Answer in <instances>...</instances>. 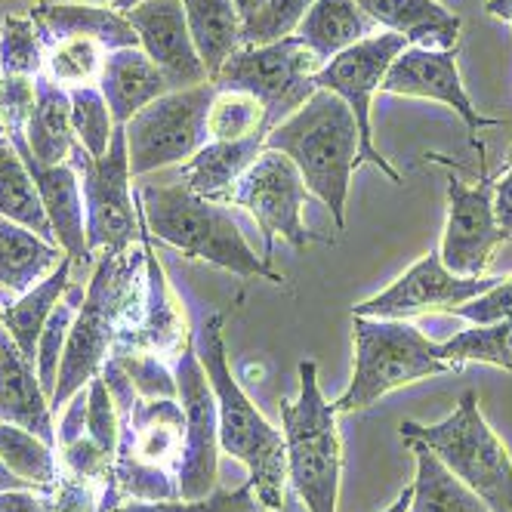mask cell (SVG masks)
<instances>
[{
	"label": "cell",
	"mask_w": 512,
	"mask_h": 512,
	"mask_svg": "<svg viewBox=\"0 0 512 512\" xmlns=\"http://www.w3.org/2000/svg\"><path fill=\"white\" fill-rule=\"evenodd\" d=\"M182 10H186V22L207 68V78L213 81L223 62L244 47V16L238 13L235 0H182Z\"/></svg>",
	"instance_id": "29"
},
{
	"label": "cell",
	"mask_w": 512,
	"mask_h": 512,
	"mask_svg": "<svg viewBox=\"0 0 512 512\" xmlns=\"http://www.w3.org/2000/svg\"><path fill=\"white\" fill-rule=\"evenodd\" d=\"M99 374L115 395L121 420L112 482L102 494L99 512L121 500H179V466L186 448L179 398L136 395L115 358H108Z\"/></svg>",
	"instance_id": "2"
},
{
	"label": "cell",
	"mask_w": 512,
	"mask_h": 512,
	"mask_svg": "<svg viewBox=\"0 0 512 512\" xmlns=\"http://www.w3.org/2000/svg\"><path fill=\"white\" fill-rule=\"evenodd\" d=\"M0 460L7 469L28 485V488H53L59 479V457L56 448L41 442L38 435H31L22 426L0 423Z\"/></svg>",
	"instance_id": "33"
},
{
	"label": "cell",
	"mask_w": 512,
	"mask_h": 512,
	"mask_svg": "<svg viewBox=\"0 0 512 512\" xmlns=\"http://www.w3.org/2000/svg\"><path fill=\"white\" fill-rule=\"evenodd\" d=\"M266 145V136L256 133L247 139H235V142H216L210 139L207 145L179 167V179L182 186H189L195 195L226 204L229 192L235 189V182L247 173V167L260 158Z\"/></svg>",
	"instance_id": "25"
},
{
	"label": "cell",
	"mask_w": 512,
	"mask_h": 512,
	"mask_svg": "<svg viewBox=\"0 0 512 512\" xmlns=\"http://www.w3.org/2000/svg\"><path fill=\"white\" fill-rule=\"evenodd\" d=\"M315 0H266V7L244 19V44L260 47L281 38H290L303 22V16L312 10Z\"/></svg>",
	"instance_id": "40"
},
{
	"label": "cell",
	"mask_w": 512,
	"mask_h": 512,
	"mask_svg": "<svg viewBox=\"0 0 512 512\" xmlns=\"http://www.w3.org/2000/svg\"><path fill=\"white\" fill-rule=\"evenodd\" d=\"M306 195L309 189L294 161L284 158L281 152L263 149L260 158L235 182V189L226 198V207H244L256 219V226L263 229L266 238V253L272 256L278 235L297 250L309 247L312 235L303 223Z\"/></svg>",
	"instance_id": "12"
},
{
	"label": "cell",
	"mask_w": 512,
	"mask_h": 512,
	"mask_svg": "<svg viewBox=\"0 0 512 512\" xmlns=\"http://www.w3.org/2000/svg\"><path fill=\"white\" fill-rule=\"evenodd\" d=\"M118 361V368L127 374L130 386L142 398H176V377L158 355H112Z\"/></svg>",
	"instance_id": "41"
},
{
	"label": "cell",
	"mask_w": 512,
	"mask_h": 512,
	"mask_svg": "<svg viewBox=\"0 0 512 512\" xmlns=\"http://www.w3.org/2000/svg\"><path fill=\"white\" fill-rule=\"evenodd\" d=\"M485 10H488V16H494L512 28V0H485Z\"/></svg>",
	"instance_id": "46"
},
{
	"label": "cell",
	"mask_w": 512,
	"mask_h": 512,
	"mask_svg": "<svg viewBox=\"0 0 512 512\" xmlns=\"http://www.w3.org/2000/svg\"><path fill=\"white\" fill-rule=\"evenodd\" d=\"M102 62H105V47H99L90 38H62L50 44L44 75L65 87V90H78V87H99L102 75Z\"/></svg>",
	"instance_id": "35"
},
{
	"label": "cell",
	"mask_w": 512,
	"mask_h": 512,
	"mask_svg": "<svg viewBox=\"0 0 512 512\" xmlns=\"http://www.w3.org/2000/svg\"><path fill=\"white\" fill-rule=\"evenodd\" d=\"M494 179L482 173L479 186H463L460 179L448 182V219L438 256L448 272L460 278H482L491 253L503 244V232L494 219Z\"/></svg>",
	"instance_id": "16"
},
{
	"label": "cell",
	"mask_w": 512,
	"mask_h": 512,
	"mask_svg": "<svg viewBox=\"0 0 512 512\" xmlns=\"http://www.w3.org/2000/svg\"><path fill=\"white\" fill-rule=\"evenodd\" d=\"M408 448L414 451L417 460L408 512H491V506L472 488H466L426 445L408 442Z\"/></svg>",
	"instance_id": "31"
},
{
	"label": "cell",
	"mask_w": 512,
	"mask_h": 512,
	"mask_svg": "<svg viewBox=\"0 0 512 512\" xmlns=\"http://www.w3.org/2000/svg\"><path fill=\"white\" fill-rule=\"evenodd\" d=\"M136 198L152 238L182 250L192 260H204L241 278H266L272 284H284V275L253 253L226 204L207 201L182 182L176 186H142Z\"/></svg>",
	"instance_id": "5"
},
{
	"label": "cell",
	"mask_w": 512,
	"mask_h": 512,
	"mask_svg": "<svg viewBox=\"0 0 512 512\" xmlns=\"http://www.w3.org/2000/svg\"><path fill=\"white\" fill-rule=\"evenodd\" d=\"M358 7L386 31L401 34L408 47L457 50L460 16L438 0H358Z\"/></svg>",
	"instance_id": "23"
},
{
	"label": "cell",
	"mask_w": 512,
	"mask_h": 512,
	"mask_svg": "<svg viewBox=\"0 0 512 512\" xmlns=\"http://www.w3.org/2000/svg\"><path fill=\"white\" fill-rule=\"evenodd\" d=\"M263 149L294 161L306 189L331 210L337 229L346 226V198L358 170L361 136L352 108L337 93L315 90L294 115L266 133Z\"/></svg>",
	"instance_id": "4"
},
{
	"label": "cell",
	"mask_w": 512,
	"mask_h": 512,
	"mask_svg": "<svg viewBox=\"0 0 512 512\" xmlns=\"http://www.w3.org/2000/svg\"><path fill=\"white\" fill-rule=\"evenodd\" d=\"M22 136L31 158L47 167L65 164L71 149L78 145L75 127H71V96L47 75L34 78V105Z\"/></svg>",
	"instance_id": "26"
},
{
	"label": "cell",
	"mask_w": 512,
	"mask_h": 512,
	"mask_svg": "<svg viewBox=\"0 0 512 512\" xmlns=\"http://www.w3.org/2000/svg\"><path fill=\"white\" fill-rule=\"evenodd\" d=\"M176 398L186 417V448L179 466V500H204L219 485V411L201 368L195 337L176 355Z\"/></svg>",
	"instance_id": "13"
},
{
	"label": "cell",
	"mask_w": 512,
	"mask_h": 512,
	"mask_svg": "<svg viewBox=\"0 0 512 512\" xmlns=\"http://www.w3.org/2000/svg\"><path fill=\"white\" fill-rule=\"evenodd\" d=\"M53 4H93V7H115L118 0H53Z\"/></svg>",
	"instance_id": "51"
},
{
	"label": "cell",
	"mask_w": 512,
	"mask_h": 512,
	"mask_svg": "<svg viewBox=\"0 0 512 512\" xmlns=\"http://www.w3.org/2000/svg\"><path fill=\"white\" fill-rule=\"evenodd\" d=\"M31 105H34V78L0 75V133L4 136L25 133Z\"/></svg>",
	"instance_id": "42"
},
{
	"label": "cell",
	"mask_w": 512,
	"mask_h": 512,
	"mask_svg": "<svg viewBox=\"0 0 512 512\" xmlns=\"http://www.w3.org/2000/svg\"><path fill=\"white\" fill-rule=\"evenodd\" d=\"M438 352H442L445 361L457 364V368H463L469 361H479L512 371V318L472 324L469 331H460L451 340L438 343Z\"/></svg>",
	"instance_id": "34"
},
{
	"label": "cell",
	"mask_w": 512,
	"mask_h": 512,
	"mask_svg": "<svg viewBox=\"0 0 512 512\" xmlns=\"http://www.w3.org/2000/svg\"><path fill=\"white\" fill-rule=\"evenodd\" d=\"M149 241L121 253H99L87 281L84 303L71 324V334L59 361V380L50 395V408L68 405L112 358L115 346L139 331L149 312Z\"/></svg>",
	"instance_id": "1"
},
{
	"label": "cell",
	"mask_w": 512,
	"mask_h": 512,
	"mask_svg": "<svg viewBox=\"0 0 512 512\" xmlns=\"http://www.w3.org/2000/svg\"><path fill=\"white\" fill-rule=\"evenodd\" d=\"M401 50H408V41L401 34L383 31L374 34V38H364L361 44L343 50L340 56H334L331 62H324V68L318 71L315 87L318 90H331L337 93L355 115L358 124V136H361V149H358V167L368 161L374 167H380V173H386L392 182H401L398 170L374 149V127H371V99L374 93L383 87V78L389 65L395 62V56Z\"/></svg>",
	"instance_id": "14"
},
{
	"label": "cell",
	"mask_w": 512,
	"mask_h": 512,
	"mask_svg": "<svg viewBox=\"0 0 512 512\" xmlns=\"http://www.w3.org/2000/svg\"><path fill=\"white\" fill-rule=\"evenodd\" d=\"M50 41L31 13H13L0 19V75L38 78L44 75Z\"/></svg>",
	"instance_id": "32"
},
{
	"label": "cell",
	"mask_w": 512,
	"mask_h": 512,
	"mask_svg": "<svg viewBox=\"0 0 512 512\" xmlns=\"http://www.w3.org/2000/svg\"><path fill=\"white\" fill-rule=\"evenodd\" d=\"M71 266H75V260L65 256L41 284H34L25 297H19L7 309H0V324H4V331L19 346V352L34 364H38V340L44 334V324L71 284Z\"/></svg>",
	"instance_id": "28"
},
{
	"label": "cell",
	"mask_w": 512,
	"mask_h": 512,
	"mask_svg": "<svg viewBox=\"0 0 512 512\" xmlns=\"http://www.w3.org/2000/svg\"><path fill=\"white\" fill-rule=\"evenodd\" d=\"M355 364L349 389L334 401L337 414H352L377 405L392 389L411 386L426 377L460 374L463 368L445 361L426 334L414 324L395 318H361L352 315Z\"/></svg>",
	"instance_id": "6"
},
{
	"label": "cell",
	"mask_w": 512,
	"mask_h": 512,
	"mask_svg": "<svg viewBox=\"0 0 512 512\" xmlns=\"http://www.w3.org/2000/svg\"><path fill=\"white\" fill-rule=\"evenodd\" d=\"M0 216L56 244L50 216L44 210L38 186L31 179V170L13 145V139L4 133H0Z\"/></svg>",
	"instance_id": "30"
},
{
	"label": "cell",
	"mask_w": 512,
	"mask_h": 512,
	"mask_svg": "<svg viewBox=\"0 0 512 512\" xmlns=\"http://www.w3.org/2000/svg\"><path fill=\"white\" fill-rule=\"evenodd\" d=\"M62 260L65 250L59 244L44 241L31 229L0 216V309H7L10 303L25 297Z\"/></svg>",
	"instance_id": "22"
},
{
	"label": "cell",
	"mask_w": 512,
	"mask_h": 512,
	"mask_svg": "<svg viewBox=\"0 0 512 512\" xmlns=\"http://www.w3.org/2000/svg\"><path fill=\"white\" fill-rule=\"evenodd\" d=\"M411 494H414V488H411V485H405V491H401V494L395 497V503H392L389 509H383V512H408V506H411Z\"/></svg>",
	"instance_id": "50"
},
{
	"label": "cell",
	"mask_w": 512,
	"mask_h": 512,
	"mask_svg": "<svg viewBox=\"0 0 512 512\" xmlns=\"http://www.w3.org/2000/svg\"><path fill=\"white\" fill-rule=\"evenodd\" d=\"M44 28L47 41L56 44L62 38H90L99 47L108 50H124L139 47V38L124 13L115 7H93V4H53V0H41L31 10Z\"/></svg>",
	"instance_id": "24"
},
{
	"label": "cell",
	"mask_w": 512,
	"mask_h": 512,
	"mask_svg": "<svg viewBox=\"0 0 512 512\" xmlns=\"http://www.w3.org/2000/svg\"><path fill=\"white\" fill-rule=\"evenodd\" d=\"M287 482L309 512H337L343 445L337 408L318 386V364L300 361V398L281 401Z\"/></svg>",
	"instance_id": "7"
},
{
	"label": "cell",
	"mask_w": 512,
	"mask_h": 512,
	"mask_svg": "<svg viewBox=\"0 0 512 512\" xmlns=\"http://www.w3.org/2000/svg\"><path fill=\"white\" fill-rule=\"evenodd\" d=\"M136 4H142V0H118L115 10H118V13H127V10H130V7H136Z\"/></svg>",
	"instance_id": "52"
},
{
	"label": "cell",
	"mask_w": 512,
	"mask_h": 512,
	"mask_svg": "<svg viewBox=\"0 0 512 512\" xmlns=\"http://www.w3.org/2000/svg\"><path fill=\"white\" fill-rule=\"evenodd\" d=\"M71 96V127H75L78 145L93 155L102 158L108 152V142L115 136V118L108 112V102L99 87H78L68 90Z\"/></svg>",
	"instance_id": "38"
},
{
	"label": "cell",
	"mask_w": 512,
	"mask_h": 512,
	"mask_svg": "<svg viewBox=\"0 0 512 512\" xmlns=\"http://www.w3.org/2000/svg\"><path fill=\"white\" fill-rule=\"evenodd\" d=\"M377 22L358 7V0H315L297 25L294 38L306 44L321 62H331L343 50L374 38Z\"/></svg>",
	"instance_id": "27"
},
{
	"label": "cell",
	"mask_w": 512,
	"mask_h": 512,
	"mask_svg": "<svg viewBox=\"0 0 512 512\" xmlns=\"http://www.w3.org/2000/svg\"><path fill=\"white\" fill-rule=\"evenodd\" d=\"M0 512H56L47 494H34V488H16L0 494Z\"/></svg>",
	"instance_id": "45"
},
{
	"label": "cell",
	"mask_w": 512,
	"mask_h": 512,
	"mask_svg": "<svg viewBox=\"0 0 512 512\" xmlns=\"http://www.w3.org/2000/svg\"><path fill=\"white\" fill-rule=\"evenodd\" d=\"M405 442L426 445L457 479L479 494L494 512H512V457L503 438L488 426L479 395L466 389L442 423H401Z\"/></svg>",
	"instance_id": "8"
},
{
	"label": "cell",
	"mask_w": 512,
	"mask_h": 512,
	"mask_svg": "<svg viewBox=\"0 0 512 512\" xmlns=\"http://www.w3.org/2000/svg\"><path fill=\"white\" fill-rule=\"evenodd\" d=\"M213 96L216 84L204 81L198 87L170 90L133 115L124 124L130 173L145 176L170 164H186L201 145H207V112Z\"/></svg>",
	"instance_id": "10"
},
{
	"label": "cell",
	"mask_w": 512,
	"mask_h": 512,
	"mask_svg": "<svg viewBox=\"0 0 512 512\" xmlns=\"http://www.w3.org/2000/svg\"><path fill=\"white\" fill-rule=\"evenodd\" d=\"M454 315L472 321V324H491V321H503L512 318V278L497 281L488 294L475 297L463 306L454 309Z\"/></svg>",
	"instance_id": "43"
},
{
	"label": "cell",
	"mask_w": 512,
	"mask_h": 512,
	"mask_svg": "<svg viewBox=\"0 0 512 512\" xmlns=\"http://www.w3.org/2000/svg\"><path fill=\"white\" fill-rule=\"evenodd\" d=\"M494 219L503 232L506 241H512V152L506 158V170L500 173V179L494 182Z\"/></svg>",
	"instance_id": "44"
},
{
	"label": "cell",
	"mask_w": 512,
	"mask_h": 512,
	"mask_svg": "<svg viewBox=\"0 0 512 512\" xmlns=\"http://www.w3.org/2000/svg\"><path fill=\"white\" fill-rule=\"evenodd\" d=\"M497 281L500 278H485V275L482 278H460V275L445 269L438 253H426L398 281H392L386 290H380L377 297L352 306V315L408 321L411 315L432 312V309L454 312L457 306L488 294Z\"/></svg>",
	"instance_id": "15"
},
{
	"label": "cell",
	"mask_w": 512,
	"mask_h": 512,
	"mask_svg": "<svg viewBox=\"0 0 512 512\" xmlns=\"http://www.w3.org/2000/svg\"><path fill=\"white\" fill-rule=\"evenodd\" d=\"M324 62L294 34L260 47H238L213 75L216 90H241L263 108V130H275L318 90L315 78Z\"/></svg>",
	"instance_id": "9"
},
{
	"label": "cell",
	"mask_w": 512,
	"mask_h": 512,
	"mask_svg": "<svg viewBox=\"0 0 512 512\" xmlns=\"http://www.w3.org/2000/svg\"><path fill=\"white\" fill-rule=\"evenodd\" d=\"M235 7H238V13L244 19H250V16H256V13L266 7V0H235Z\"/></svg>",
	"instance_id": "48"
},
{
	"label": "cell",
	"mask_w": 512,
	"mask_h": 512,
	"mask_svg": "<svg viewBox=\"0 0 512 512\" xmlns=\"http://www.w3.org/2000/svg\"><path fill=\"white\" fill-rule=\"evenodd\" d=\"M16 488H28V485L19 479V475H13V472L7 469L4 460H0V494H4V491H16Z\"/></svg>",
	"instance_id": "47"
},
{
	"label": "cell",
	"mask_w": 512,
	"mask_h": 512,
	"mask_svg": "<svg viewBox=\"0 0 512 512\" xmlns=\"http://www.w3.org/2000/svg\"><path fill=\"white\" fill-rule=\"evenodd\" d=\"M0 423H13L38 435L41 442L56 448V423L50 398L41 386V377L34 371L10 334L0 324Z\"/></svg>",
	"instance_id": "20"
},
{
	"label": "cell",
	"mask_w": 512,
	"mask_h": 512,
	"mask_svg": "<svg viewBox=\"0 0 512 512\" xmlns=\"http://www.w3.org/2000/svg\"><path fill=\"white\" fill-rule=\"evenodd\" d=\"M84 294H87V287L81 281H71L68 290H65V297L59 300V306L47 318L44 334L38 340V377H41V386H44L47 398L56 389L59 361H62V352H65L68 334H71V324H75V315H78V309L84 303Z\"/></svg>",
	"instance_id": "36"
},
{
	"label": "cell",
	"mask_w": 512,
	"mask_h": 512,
	"mask_svg": "<svg viewBox=\"0 0 512 512\" xmlns=\"http://www.w3.org/2000/svg\"><path fill=\"white\" fill-rule=\"evenodd\" d=\"M84 192V216H87V247L93 260L99 253H121L139 241V210L130 186V158H127V133L115 127L102 158L87 155L75 145L68 155Z\"/></svg>",
	"instance_id": "11"
},
{
	"label": "cell",
	"mask_w": 512,
	"mask_h": 512,
	"mask_svg": "<svg viewBox=\"0 0 512 512\" xmlns=\"http://www.w3.org/2000/svg\"><path fill=\"white\" fill-rule=\"evenodd\" d=\"M272 512H309V509L303 506V500L294 491H290V494H284V503L278 509H272Z\"/></svg>",
	"instance_id": "49"
},
{
	"label": "cell",
	"mask_w": 512,
	"mask_h": 512,
	"mask_svg": "<svg viewBox=\"0 0 512 512\" xmlns=\"http://www.w3.org/2000/svg\"><path fill=\"white\" fill-rule=\"evenodd\" d=\"M102 512H263L253 485H241L235 491H213L204 500H121Z\"/></svg>",
	"instance_id": "39"
},
{
	"label": "cell",
	"mask_w": 512,
	"mask_h": 512,
	"mask_svg": "<svg viewBox=\"0 0 512 512\" xmlns=\"http://www.w3.org/2000/svg\"><path fill=\"white\" fill-rule=\"evenodd\" d=\"M223 315L204 318L195 349L201 358V368L210 380L219 411V448L229 457L241 460L250 472L253 494L266 512L278 509L287 494V454H284V435L266 423V417L256 411L247 392L238 386L223 337Z\"/></svg>",
	"instance_id": "3"
},
{
	"label": "cell",
	"mask_w": 512,
	"mask_h": 512,
	"mask_svg": "<svg viewBox=\"0 0 512 512\" xmlns=\"http://www.w3.org/2000/svg\"><path fill=\"white\" fill-rule=\"evenodd\" d=\"M383 93L392 96H414V99H432L442 102L463 118L466 130L472 133V145L485 152L479 133L485 127H497V118H485L479 108L472 105L457 68V50H423V47H408L395 56L383 78Z\"/></svg>",
	"instance_id": "17"
},
{
	"label": "cell",
	"mask_w": 512,
	"mask_h": 512,
	"mask_svg": "<svg viewBox=\"0 0 512 512\" xmlns=\"http://www.w3.org/2000/svg\"><path fill=\"white\" fill-rule=\"evenodd\" d=\"M99 90L108 102V112H112L115 124L124 127L149 102L170 93V84L164 78V71L139 47H124L105 53Z\"/></svg>",
	"instance_id": "21"
},
{
	"label": "cell",
	"mask_w": 512,
	"mask_h": 512,
	"mask_svg": "<svg viewBox=\"0 0 512 512\" xmlns=\"http://www.w3.org/2000/svg\"><path fill=\"white\" fill-rule=\"evenodd\" d=\"M263 133V108L241 90H216L207 112V136L216 142H235Z\"/></svg>",
	"instance_id": "37"
},
{
	"label": "cell",
	"mask_w": 512,
	"mask_h": 512,
	"mask_svg": "<svg viewBox=\"0 0 512 512\" xmlns=\"http://www.w3.org/2000/svg\"><path fill=\"white\" fill-rule=\"evenodd\" d=\"M13 145L19 149V155L25 158L34 186L41 192L44 210L50 216V226L56 235V244L65 250V256H71L75 263L93 260V253L87 247V216H84V192H81V179L68 161L65 164H38L31 158L25 136H10Z\"/></svg>",
	"instance_id": "19"
},
{
	"label": "cell",
	"mask_w": 512,
	"mask_h": 512,
	"mask_svg": "<svg viewBox=\"0 0 512 512\" xmlns=\"http://www.w3.org/2000/svg\"><path fill=\"white\" fill-rule=\"evenodd\" d=\"M124 16L136 31L139 50L164 71L170 90H186L210 81L195 50L182 0H142Z\"/></svg>",
	"instance_id": "18"
}]
</instances>
